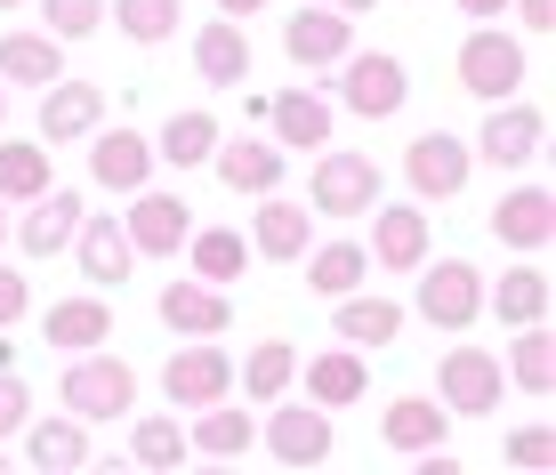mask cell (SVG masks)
I'll return each mask as SVG.
<instances>
[{
    "label": "cell",
    "mask_w": 556,
    "mask_h": 475,
    "mask_svg": "<svg viewBox=\"0 0 556 475\" xmlns=\"http://www.w3.org/2000/svg\"><path fill=\"white\" fill-rule=\"evenodd\" d=\"M348 49H355V16L331 9V0H306V9L282 16V56H291V65L323 73V65H339Z\"/></svg>",
    "instance_id": "obj_9"
},
{
    "label": "cell",
    "mask_w": 556,
    "mask_h": 475,
    "mask_svg": "<svg viewBox=\"0 0 556 475\" xmlns=\"http://www.w3.org/2000/svg\"><path fill=\"white\" fill-rule=\"evenodd\" d=\"M266 121H275V145L282 154H323L331 145V98L323 89H282V98H266Z\"/></svg>",
    "instance_id": "obj_16"
},
{
    "label": "cell",
    "mask_w": 556,
    "mask_h": 475,
    "mask_svg": "<svg viewBox=\"0 0 556 475\" xmlns=\"http://www.w3.org/2000/svg\"><path fill=\"white\" fill-rule=\"evenodd\" d=\"M89 178L113 185V194H138L153 178V138H138V129H89Z\"/></svg>",
    "instance_id": "obj_19"
},
{
    "label": "cell",
    "mask_w": 556,
    "mask_h": 475,
    "mask_svg": "<svg viewBox=\"0 0 556 475\" xmlns=\"http://www.w3.org/2000/svg\"><path fill=\"white\" fill-rule=\"evenodd\" d=\"M266 9V0H218V16H235V25H242V16H258Z\"/></svg>",
    "instance_id": "obj_46"
},
{
    "label": "cell",
    "mask_w": 556,
    "mask_h": 475,
    "mask_svg": "<svg viewBox=\"0 0 556 475\" xmlns=\"http://www.w3.org/2000/svg\"><path fill=\"white\" fill-rule=\"evenodd\" d=\"M0 242H9V210H0Z\"/></svg>",
    "instance_id": "obj_48"
},
{
    "label": "cell",
    "mask_w": 556,
    "mask_h": 475,
    "mask_svg": "<svg viewBox=\"0 0 556 475\" xmlns=\"http://www.w3.org/2000/svg\"><path fill=\"white\" fill-rule=\"evenodd\" d=\"M186 427L178 420H138V435H129V460L138 467H153V475H169V467H186Z\"/></svg>",
    "instance_id": "obj_39"
},
{
    "label": "cell",
    "mask_w": 556,
    "mask_h": 475,
    "mask_svg": "<svg viewBox=\"0 0 556 475\" xmlns=\"http://www.w3.org/2000/svg\"><path fill=\"white\" fill-rule=\"evenodd\" d=\"M468 169H476V154L452 138V129H428V138L404 145V185L419 202H452L459 185H468Z\"/></svg>",
    "instance_id": "obj_11"
},
{
    "label": "cell",
    "mask_w": 556,
    "mask_h": 475,
    "mask_svg": "<svg viewBox=\"0 0 556 475\" xmlns=\"http://www.w3.org/2000/svg\"><path fill=\"white\" fill-rule=\"evenodd\" d=\"M412 98V81H404V65H395L388 49H348L339 56V105L355 113V121H395Z\"/></svg>",
    "instance_id": "obj_3"
},
{
    "label": "cell",
    "mask_w": 556,
    "mask_h": 475,
    "mask_svg": "<svg viewBox=\"0 0 556 475\" xmlns=\"http://www.w3.org/2000/svg\"><path fill=\"white\" fill-rule=\"evenodd\" d=\"M419 322H435V331H468V322H484V274H476L468 258L419 266Z\"/></svg>",
    "instance_id": "obj_8"
},
{
    "label": "cell",
    "mask_w": 556,
    "mask_h": 475,
    "mask_svg": "<svg viewBox=\"0 0 556 475\" xmlns=\"http://www.w3.org/2000/svg\"><path fill=\"white\" fill-rule=\"evenodd\" d=\"M33 307V291H25V274H16V266H0V331H9L16 314Z\"/></svg>",
    "instance_id": "obj_43"
},
{
    "label": "cell",
    "mask_w": 556,
    "mask_h": 475,
    "mask_svg": "<svg viewBox=\"0 0 556 475\" xmlns=\"http://www.w3.org/2000/svg\"><path fill=\"white\" fill-rule=\"evenodd\" d=\"M371 202H379V162L315 154V185H306V210L315 218H371Z\"/></svg>",
    "instance_id": "obj_7"
},
{
    "label": "cell",
    "mask_w": 556,
    "mask_h": 475,
    "mask_svg": "<svg viewBox=\"0 0 556 475\" xmlns=\"http://www.w3.org/2000/svg\"><path fill=\"white\" fill-rule=\"evenodd\" d=\"M371 282V251L363 242H306V291L315 298H348V291H363Z\"/></svg>",
    "instance_id": "obj_27"
},
{
    "label": "cell",
    "mask_w": 556,
    "mask_h": 475,
    "mask_svg": "<svg viewBox=\"0 0 556 475\" xmlns=\"http://www.w3.org/2000/svg\"><path fill=\"white\" fill-rule=\"evenodd\" d=\"M122 234H129V251H138V258H178L186 234H194V218H186V194H169V185L146 178L138 194H129Z\"/></svg>",
    "instance_id": "obj_6"
},
{
    "label": "cell",
    "mask_w": 556,
    "mask_h": 475,
    "mask_svg": "<svg viewBox=\"0 0 556 475\" xmlns=\"http://www.w3.org/2000/svg\"><path fill=\"white\" fill-rule=\"evenodd\" d=\"M291 378H299L291 338H258V347H251V363H235V387L251 395V403H275V395H291Z\"/></svg>",
    "instance_id": "obj_36"
},
{
    "label": "cell",
    "mask_w": 556,
    "mask_h": 475,
    "mask_svg": "<svg viewBox=\"0 0 556 475\" xmlns=\"http://www.w3.org/2000/svg\"><path fill=\"white\" fill-rule=\"evenodd\" d=\"M162 395H169L178 411H210V403H226V395H235V363L218 355V338H186V347L162 363Z\"/></svg>",
    "instance_id": "obj_5"
},
{
    "label": "cell",
    "mask_w": 556,
    "mask_h": 475,
    "mask_svg": "<svg viewBox=\"0 0 556 475\" xmlns=\"http://www.w3.org/2000/svg\"><path fill=\"white\" fill-rule=\"evenodd\" d=\"M484 307H492V322H508V331H525V322H548V274L541 266H508L501 282L484 291Z\"/></svg>",
    "instance_id": "obj_26"
},
{
    "label": "cell",
    "mask_w": 556,
    "mask_h": 475,
    "mask_svg": "<svg viewBox=\"0 0 556 475\" xmlns=\"http://www.w3.org/2000/svg\"><path fill=\"white\" fill-rule=\"evenodd\" d=\"M33 420V395H25V378H16L9 363H0V435H16Z\"/></svg>",
    "instance_id": "obj_42"
},
{
    "label": "cell",
    "mask_w": 556,
    "mask_h": 475,
    "mask_svg": "<svg viewBox=\"0 0 556 475\" xmlns=\"http://www.w3.org/2000/svg\"><path fill=\"white\" fill-rule=\"evenodd\" d=\"M186 266H194V282H242L251 274V234H235V226H202L194 251H186Z\"/></svg>",
    "instance_id": "obj_32"
},
{
    "label": "cell",
    "mask_w": 556,
    "mask_h": 475,
    "mask_svg": "<svg viewBox=\"0 0 556 475\" xmlns=\"http://www.w3.org/2000/svg\"><path fill=\"white\" fill-rule=\"evenodd\" d=\"M49 185H56V169H49L41 138H0V202H33Z\"/></svg>",
    "instance_id": "obj_35"
},
{
    "label": "cell",
    "mask_w": 556,
    "mask_h": 475,
    "mask_svg": "<svg viewBox=\"0 0 556 475\" xmlns=\"http://www.w3.org/2000/svg\"><path fill=\"white\" fill-rule=\"evenodd\" d=\"M0 113H9V105H0Z\"/></svg>",
    "instance_id": "obj_50"
},
{
    "label": "cell",
    "mask_w": 556,
    "mask_h": 475,
    "mask_svg": "<svg viewBox=\"0 0 556 475\" xmlns=\"http://www.w3.org/2000/svg\"><path fill=\"white\" fill-rule=\"evenodd\" d=\"M258 444L275 451L282 467H323V460H331V411H323V403H282V395H275Z\"/></svg>",
    "instance_id": "obj_10"
},
{
    "label": "cell",
    "mask_w": 556,
    "mask_h": 475,
    "mask_svg": "<svg viewBox=\"0 0 556 475\" xmlns=\"http://www.w3.org/2000/svg\"><path fill=\"white\" fill-rule=\"evenodd\" d=\"M541 138H548V113H541V105H516V98H501V105H492V121L476 129V145H468V154H484L492 169H525L532 154H541Z\"/></svg>",
    "instance_id": "obj_12"
},
{
    "label": "cell",
    "mask_w": 556,
    "mask_h": 475,
    "mask_svg": "<svg viewBox=\"0 0 556 475\" xmlns=\"http://www.w3.org/2000/svg\"><path fill=\"white\" fill-rule=\"evenodd\" d=\"M41 331H49L56 355H89V347H105V338H113V314L98 307V298H56V307L41 314Z\"/></svg>",
    "instance_id": "obj_29"
},
{
    "label": "cell",
    "mask_w": 556,
    "mask_h": 475,
    "mask_svg": "<svg viewBox=\"0 0 556 475\" xmlns=\"http://www.w3.org/2000/svg\"><path fill=\"white\" fill-rule=\"evenodd\" d=\"M459 9H468L476 25H492V16H508V0H459Z\"/></svg>",
    "instance_id": "obj_45"
},
{
    "label": "cell",
    "mask_w": 556,
    "mask_h": 475,
    "mask_svg": "<svg viewBox=\"0 0 556 475\" xmlns=\"http://www.w3.org/2000/svg\"><path fill=\"white\" fill-rule=\"evenodd\" d=\"M98 25H105V0H41V33H56V41H89Z\"/></svg>",
    "instance_id": "obj_40"
},
{
    "label": "cell",
    "mask_w": 556,
    "mask_h": 475,
    "mask_svg": "<svg viewBox=\"0 0 556 475\" xmlns=\"http://www.w3.org/2000/svg\"><path fill=\"white\" fill-rule=\"evenodd\" d=\"M210 169H218V185H235V194H275V185H282V145H266V138H218Z\"/></svg>",
    "instance_id": "obj_22"
},
{
    "label": "cell",
    "mask_w": 556,
    "mask_h": 475,
    "mask_svg": "<svg viewBox=\"0 0 556 475\" xmlns=\"http://www.w3.org/2000/svg\"><path fill=\"white\" fill-rule=\"evenodd\" d=\"M306 378V403H323V411H348V403H363V347H339V355H315V363L299 371Z\"/></svg>",
    "instance_id": "obj_28"
},
{
    "label": "cell",
    "mask_w": 556,
    "mask_h": 475,
    "mask_svg": "<svg viewBox=\"0 0 556 475\" xmlns=\"http://www.w3.org/2000/svg\"><path fill=\"white\" fill-rule=\"evenodd\" d=\"M379 210V234L363 242L379 266H395V274H419L428 266V251H435V234H428V210L419 202H371Z\"/></svg>",
    "instance_id": "obj_15"
},
{
    "label": "cell",
    "mask_w": 556,
    "mask_h": 475,
    "mask_svg": "<svg viewBox=\"0 0 556 475\" xmlns=\"http://www.w3.org/2000/svg\"><path fill=\"white\" fill-rule=\"evenodd\" d=\"M33 121H41V145L56 154V145H81L89 129L105 121V89L98 81H65V73H56V81L41 89V113H33Z\"/></svg>",
    "instance_id": "obj_13"
},
{
    "label": "cell",
    "mask_w": 556,
    "mask_h": 475,
    "mask_svg": "<svg viewBox=\"0 0 556 475\" xmlns=\"http://www.w3.org/2000/svg\"><path fill=\"white\" fill-rule=\"evenodd\" d=\"M0 9H16V0H0Z\"/></svg>",
    "instance_id": "obj_49"
},
{
    "label": "cell",
    "mask_w": 556,
    "mask_h": 475,
    "mask_svg": "<svg viewBox=\"0 0 556 475\" xmlns=\"http://www.w3.org/2000/svg\"><path fill=\"white\" fill-rule=\"evenodd\" d=\"M525 73H532V56L508 41L501 16H492V25H476L468 41H459V89H468V98L501 105V98H516V89H525Z\"/></svg>",
    "instance_id": "obj_2"
},
{
    "label": "cell",
    "mask_w": 556,
    "mask_h": 475,
    "mask_svg": "<svg viewBox=\"0 0 556 475\" xmlns=\"http://www.w3.org/2000/svg\"><path fill=\"white\" fill-rule=\"evenodd\" d=\"M210 154H218V113H169L162 138H153V162L169 169H202Z\"/></svg>",
    "instance_id": "obj_33"
},
{
    "label": "cell",
    "mask_w": 556,
    "mask_h": 475,
    "mask_svg": "<svg viewBox=\"0 0 556 475\" xmlns=\"http://www.w3.org/2000/svg\"><path fill=\"white\" fill-rule=\"evenodd\" d=\"M65 41L56 33H9L0 41V81H25V89H49L56 73H65V56H56Z\"/></svg>",
    "instance_id": "obj_34"
},
{
    "label": "cell",
    "mask_w": 556,
    "mask_h": 475,
    "mask_svg": "<svg viewBox=\"0 0 556 475\" xmlns=\"http://www.w3.org/2000/svg\"><path fill=\"white\" fill-rule=\"evenodd\" d=\"M162 322L178 338H218L226 322H235V307H226L218 282H169V291H162Z\"/></svg>",
    "instance_id": "obj_24"
},
{
    "label": "cell",
    "mask_w": 556,
    "mask_h": 475,
    "mask_svg": "<svg viewBox=\"0 0 556 475\" xmlns=\"http://www.w3.org/2000/svg\"><path fill=\"white\" fill-rule=\"evenodd\" d=\"M56 395H65L73 420H129V403H138V371H129L122 355L89 347V355H73L65 378H56Z\"/></svg>",
    "instance_id": "obj_1"
},
{
    "label": "cell",
    "mask_w": 556,
    "mask_h": 475,
    "mask_svg": "<svg viewBox=\"0 0 556 475\" xmlns=\"http://www.w3.org/2000/svg\"><path fill=\"white\" fill-rule=\"evenodd\" d=\"M73 226H81V194L73 185H49V194L25 202V226H16V242H25L33 258H56L73 242Z\"/></svg>",
    "instance_id": "obj_23"
},
{
    "label": "cell",
    "mask_w": 556,
    "mask_h": 475,
    "mask_svg": "<svg viewBox=\"0 0 556 475\" xmlns=\"http://www.w3.org/2000/svg\"><path fill=\"white\" fill-rule=\"evenodd\" d=\"M492 234H501L508 251H548V234H556V194H548V185H508V194L492 202Z\"/></svg>",
    "instance_id": "obj_20"
},
{
    "label": "cell",
    "mask_w": 556,
    "mask_h": 475,
    "mask_svg": "<svg viewBox=\"0 0 556 475\" xmlns=\"http://www.w3.org/2000/svg\"><path fill=\"white\" fill-rule=\"evenodd\" d=\"M501 395H508L501 355H484V347H452L444 363H435V403H444L452 420H492V411H501Z\"/></svg>",
    "instance_id": "obj_4"
},
{
    "label": "cell",
    "mask_w": 556,
    "mask_h": 475,
    "mask_svg": "<svg viewBox=\"0 0 556 475\" xmlns=\"http://www.w3.org/2000/svg\"><path fill=\"white\" fill-rule=\"evenodd\" d=\"M105 16L122 25V41H138V49L178 33V0H105Z\"/></svg>",
    "instance_id": "obj_38"
},
{
    "label": "cell",
    "mask_w": 556,
    "mask_h": 475,
    "mask_svg": "<svg viewBox=\"0 0 556 475\" xmlns=\"http://www.w3.org/2000/svg\"><path fill=\"white\" fill-rule=\"evenodd\" d=\"M306 242H315V210H306V202H282V194H258V218H251V258L291 266V258H306Z\"/></svg>",
    "instance_id": "obj_18"
},
{
    "label": "cell",
    "mask_w": 556,
    "mask_h": 475,
    "mask_svg": "<svg viewBox=\"0 0 556 475\" xmlns=\"http://www.w3.org/2000/svg\"><path fill=\"white\" fill-rule=\"evenodd\" d=\"M194 73L210 89H242L251 81V33H242L235 16H210V25L194 33Z\"/></svg>",
    "instance_id": "obj_21"
},
{
    "label": "cell",
    "mask_w": 556,
    "mask_h": 475,
    "mask_svg": "<svg viewBox=\"0 0 556 475\" xmlns=\"http://www.w3.org/2000/svg\"><path fill=\"white\" fill-rule=\"evenodd\" d=\"M331 322H339V338H348V347H395L404 307H395V298H371V291H348Z\"/></svg>",
    "instance_id": "obj_31"
},
{
    "label": "cell",
    "mask_w": 556,
    "mask_h": 475,
    "mask_svg": "<svg viewBox=\"0 0 556 475\" xmlns=\"http://www.w3.org/2000/svg\"><path fill=\"white\" fill-rule=\"evenodd\" d=\"M501 460L525 467V475H548V467H556V435H548V427H516L508 444H501Z\"/></svg>",
    "instance_id": "obj_41"
},
{
    "label": "cell",
    "mask_w": 556,
    "mask_h": 475,
    "mask_svg": "<svg viewBox=\"0 0 556 475\" xmlns=\"http://www.w3.org/2000/svg\"><path fill=\"white\" fill-rule=\"evenodd\" d=\"M516 16H525V33H548L556 25V0H516Z\"/></svg>",
    "instance_id": "obj_44"
},
{
    "label": "cell",
    "mask_w": 556,
    "mask_h": 475,
    "mask_svg": "<svg viewBox=\"0 0 556 475\" xmlns=\"http://www.w3.org/2000/svg\"><path fill=\"white\" fill-rule=\"evenodd\" d=\"M508 387H525V395H548L556 387V338H548V322H525L516 331V355H508Z\"/></svg>",
    "instance_id": "obj_37"
},
{
    "label": "cell",
    "mask_w": 556,
    "mask_h": 475,
    "mask_svg": "<svg viewBox=\"0 0 556 475\" xmlns=\"http://www.w3.org/2000/svg\"><path fill=\"white\" fill-rule=\"evenodd\" d=\"M25 467H56V475H81L89 467V420H25Z\"/></svg>",
    "instance_id": "obj_25"
},
{
    "label": "cell",
    "mask_w": 556,
    "mask_h": 475,
    "mask_svg": "<svg viewBox=\"0 0 556 475\" xmlns=\"http://www.w3.org/2000/svg\"><path fill=\"white\" fill-rule=\"evenodd\" d=\"M331 9H348V16H363V9H379V0H331Z\"/></svg>",
    "instance_id": "obj_47"
},
{
    "label": "cell",
    "mask_w": 556,
    "mask_h": 475,
    "mask_svg": "<svg viewBox=\"0 0 556 475\" xmlns=\"http://www.w3.org/2000/svg\"><path fill=\"white\" fill-rule=\"evenodd\" d=\"M65 251H73V266H81L89 291H122L129 266H138V251H129V234H122V218H89V210H81V226H73Z\"/></svg>",
    "instance_id": "obj_14"
},
{
    "label": "cell",
    "mask_w": 556,
    "mask_h": 475,
    "mask_svg": "<svg viewBox=\"0 0 556 475\" xmlns=\"http://www.w3.org/2000/svg\"><path fill=\"white\" fill-rule=\"evenodd\" d=\"M186 444L202 451V460H242V451L258 444V427H251V411L226 395V403H210V411H194V435Z\"/></svg>",
    "instance_id": "obj_30"
},
{
    "label": "cell",
    "mask_w": 556,
    "mask_h": 475,
    "mask_svg": "<svg viewBox=\"0 0 556 475\" xmlns=\"http://www.w3.org/2000/svg\"><path fill=\"white\" fill-rule=\"evenodd\" d=\"M379 444L404 451V460H419V451L452 444V411L435 403V395H395V403L379 411Z\"/></svg>",
    "instance_id": "obj_17"
}]
</instances>
